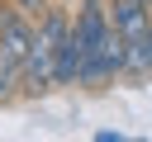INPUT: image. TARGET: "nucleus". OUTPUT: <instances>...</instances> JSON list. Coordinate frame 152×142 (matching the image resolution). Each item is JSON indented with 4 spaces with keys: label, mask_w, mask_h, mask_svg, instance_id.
<instances>
[{
    "label": "nucleus",
    "mask_w": 152,
    "mask_h": 142,
    "mask_svg": "<svg viewBox=\"0 0 152 142\" xmlns=\"http://www.w3.org/2000/svg\"><path fill=\"white\" fill-rule=\"evenodd\" d=\"M109 24L133 43V38H142L152 28V5L147 0H109Z\"/></svg>",
    "instance_id": "1"
},
{
    "label": "nucleus",
    "mask_w": 152,
    "mask_h": 142,
    "mask_svg": "<svg viewBox=\"0 0 152 142\" xmlns=\"http://www.w3.org/2000/svg\"><path fill=\"white\" fill-rule=\"evenodd\" d=\"M81 57H86V43H81L76 33H66L62 47H57V85H76V76H81Z\"/></svg>",
    "instance_id": "2"
},
{
    "label": "nucleus",
    "mask_w": 152,
    "mask_h": 142,
    "mask_svg": "<svg viewBox=\"0 0 152 142\" xmlns=\"http://www.w3.org/2000/svg\"><path fill=\"white\" fill-rule=\"evenodd\" d=\"M95 52H100V62L114 71V76H124V62H128V38L109 24L104 33H100V43H95Z\"/></svg>",
    "instance_id": "3"
},
{
    "label": "nucleus",
    "mask_w": 152,
    "mask_h": 142,
    "mask_svg": "<svg viewBox=\"0 0 152 142\" xmlns=\"http://www.w3.org/2000/svg\"><path fill=\"white\" fill-rule=\"evenodd\" d=\"M124 76H128V80H147V76H152V28H147L142 38H133V43H128Z\"/></svg>",
    "instance_id": "4"
},
{
    "label": "nucleus",
    "mask_w": 152,
    "mask_h": 142,
    "mask_svg": "<svg viewBox=\"0 0 152 142\" xmlns=\"http://www.w3.org/2000/svg\"><path fill=\"white\" fill-rule=\"evenodd\" d=\"M10 5H14V9H19V14H28V19H33V24H38V19H43V14H48V9H52V0H10Z\"/></svg>",
    "instance_id": "5"
},
{
    "label": "nucleus",
    "mask_w": 152,
    "mask_h": 142,
    "mask_svg": "<svg viewBox=\"0 0 152 142\" xmlns=\"http://www.w3.org/2000/svg\"><path fill=\"white\" fill-rule=\"evenodd\" d=\"M10 9H14V5H10V0H0V28H5V19H10Z\"/></svg>",
    "instance_id": "6"
},
{
    "label": "nucleus",
    "mask_w": 152,
    "mask_h": 142,
    "mask_svg": "<svg viewBox=\"0 0 152 142\" xmlns=\"http://www.w3.org/2000/svg\"><path fill=\"white\" fill-rule=\"evenodd\" d=\"M147 5H152V0H147Z\"/></svg>",
    "instance_id": "7"
}]
</instances>
